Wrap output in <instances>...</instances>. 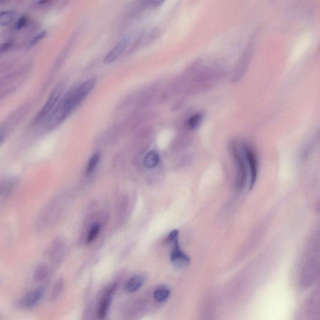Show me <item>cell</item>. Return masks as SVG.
<instances>
[{"mask_svg": "<svg viewBox=\"0 0 320 320\" xmlns=\"http://www.w3.org/2000/svg\"><path fill=\"white\" fill-rule=\"evenodd\" d=\"M96 84V78H92L68 91L46 118V130H53L60 126L93 90Z\"/></svg>", "mask_w": 320, "mask_h": 320, "instance_id": "cell-1", "label": "cell"}, {"mask_svg": "<svg viewBox=\"0 0 320 320\" xmlns=\"http://www.w3.org/2000/svg\"><path fill=\"white\" fill-rule=\"evenodd\" d=\"M232 155H233L237 173L236 185L240 190H242L246 184L247 179V161L245 155L243 157L236 144H233L231 146Z\"/></svg>", "mask_w": 320, "mask_h": 320, "instance_id": "cell-2", "label": "cell"}, {"mask_svg": "<svg viewBox=\"0 0 320 320\" xmlns=\"http://www.w3.org/2000/svg\"><path fill=\"white\" fill-rule=\"evenodd\" d=\"M63 91V87L61 85L57 86L55 89L52 91L50 93L49 97H48L45 104L44 105L42 109L35 117L34 122L35 124H38V123L44 121L50 113L52 112L53 109L56 107V105L58 104V100L61 97V93Z\"/></svg>", "mask_w": 320, "mask_h": 320, "instance_id": "cell-3", "label": "cell"}, {"mask_svg": "<svg viewBox=\"0 0 320 320\" xmlns=\"http://www.w3.org/2000/svg\"><path fill=\"white\" fill-rule=\"evenodd\" d=\"M172 243L173 248L171 254V262L175 268H185L190 264V258L182 251L179 246L178 238L173 241Z\"/></svg>", "mask_w": 320, "mask_h": 320, "instance_id": "cell-4", "label": "cell"}, {"mask_svg": "<svg viewBox=\"0 0 320 320\" xmlns=\"http://www.w3.org/2000/svg\"><path fill=\"white\" fill-rule=\"evenodd\" d=\"M131 43V38L129 36L124 37L120 39L112 49L105 57L104 62L105 64H110L119 58L128 48Z\"/></svg>", "mask_w": 320, "mask_h": 320, "instance_id": "cell-5", "label": "cell"}, {"mask_svg": "<svg viewBox=\"0 0 320 320\" xmlns=\"http://www.w3.org/2000/svg\"><path fill=\"white\" fill-rule=\"evenodd\" d=\"M243 152L247 163L249 164V171H250V188L255 185L256 177H257L258 162L257 159L254 151L248 144L243 146Z\"/></svg>", "mask_w": 320, "mask_h": 320, "instance_id": "cell-6", "label": "cell"}, {"mask_svg": "<svg viewBox=\"0 0 320 320\" xmlns=\"http://www.w3.org/2000/svg\"><path fill=\"white\" fill-rule=\"evenodd\" d=\"M116 290H117V285L113 284L109 287L103 297L98 311V317L100 319H104L108 314L109 305L112 301Z\"/></svg>", "mask_w": 320, "mask_h": 320, "instance_id": "cell-7", "label": "cell"}, {"mask_svg": "<svg viewBox=\"0 0 320 320\" xmlns=\"http://www.w3.org/2000/svg\"><path fill=\"white\" fill-rule=\"evenodd\" d=\"M44 293L43 288H39L30 291L25 296L23 300V304L25 308H32L36 305L42 299Z\"/></svg>", "mask_w": 320, "mask_h": 320, "instance_id": "cell-8", "label": "cell"}, {"mask_svg": "<svg viewBox=\"0 0 320 320\" xmlns=\"http://www.w3.org/2000/svg\"><path fill=\"white\" fill-rule=\"evenodd\" d=\"M145 278L143 275H136L130 278L125 284L126 292L132 293L139 290L143 285Z\"/></svg>", "mask_w": 320, "mask_h": 320, "instance_id": "cell-9", "label": "cell"}, {"mask_svg": "<svg viewBox=\"0 0 320 320\" xmlns=\"http://www.w3.org/2000/svg\"><path fill=\"white\" fill-rule=\"evenodd\" d=\"M171 294V291L167 286H161L157 288L153 293V297L159 302H165L168 299Z\"/></svg>", "mask_w": 320, "mask_h": 320, "instance_id": "cell-10", "label": "cell"}, {"mask_svg": "<svg viewBox=\"0 0 320 320\" xmlns=\"http://www.w3.org/2000/svg\"><path fill=\"white\" fill-rule=\"evenodd\" d=\"M160 162L159 153L155 151H151L146 155L144 159V165L148 168L156 167Z\"/></svg>", "mask_w": 320, "mask_h": 320, "instance_id": "cell-11", "label": "cell"}, {"mask_svg": "<svg viewBox=\"0 0 320 320\" xmlns=\"http://www.w3.org/2000/svg\"><path fill=\"white\" fill-rule=\"evenodd\" d=\"M100 159V155L99 153H95L89 159V162H88L86 173L87 175H90L93 171L95 170L96 166H97L98 162Z\"/></svg>", "mask_w": 320, "mask_h": 320, "instance_id": "cell-12", "label": "cell"}, {"mask_svg": "<svg viewBox=\"0 0 320 320\" xmlns=\"http://www.w3.org/2000/svg\"><path fill=\"white\" fill-rule=\"evenodd\" d=\"M15 15V13L13 11H5L1 12L0 15V25L2 26L9 25L14 18Z\"/></svg>", "mask_w": 320, "mask_h": 320, "instance_id": "cell-13", "label": "cell"}, {"mask_svg": "<svg viewBox=\"0 0 320 320\" xmlns=\"http://www.w3.org/2000/svg\"><path fill=\"white\" fill-rule=\"evenodd\" d=\"M202 115L200 113H196L192 116L188 121V126L190 130H194L198 128L202 121Z\"/></svg>", "mask_w": 320, "mask_h": 320, "instance_id": "cell-14", "label": "cell"}, {"mask_svg": "<svg viewBox=\"0 0 320 320\" xmlns=\"http://www.w3.org/2000/svg\"><path fill=\"white\" fill-rule=\"evenodd\" d=\"M100 225L98 223H95L92 226L91 229L89 230V234H88L87 243L90 244L97 237L98 234L100 231Z\"/></svg>", "mask_w": 320, "mask_h": 320, "instance_id": "cell-15", "label": "cell"}, {"mask_svg": "<svg viewBox=\"0 0 320 320\" xmlns=\"http://www.w3.org/2000/svg\"><path fill=\"white\" fill-rule=\"evenodd\" d=\"M47 32H46V31H43V32L39 33V34L36 35V36H35L34 38H33L32 40H31L30 42V46L32 47V46L36 45V44L40 42V41L42 40L43 39L45 38V37L47 36Z\"/></svg>", "mask_w": 320, "mask_h": 320, "instance_id": "cell-16", "label": "cell"}, {"mask_svg": "<svg viewBox=\"0 0 320 320\" xmlns=\"http://www.w3.org/2000/svg\"><path fill=\"white\" fill-rule=\"evenodd\" d=\"M28 19L26 16H22L19 18L17 23V28L18 30L22 29L23 27L27 25Z\"/></svg>", "mask_w": 320, "mask_h": 320, "instance_id": "cell-17", "label": "cell"}, {"mask_svg": "<svg viewBox=\"0 0 320 320\" xmlns=\"http://www.w3.org/2000/svg\"><path fill=\"white\" fill-rule=\"evenodd\" d=\"M166 0H147L149 7L157 8L161 6Z\"/></svg>", "mask_w": 320, "mask_h": 320, "instance_id": "cell-18", "label": "cell"}, {"mask_svg": "<svg viewBox=\"0 0 320 320\" xmlns=\"http://www.w3.org/2000/svg\"><path fill=\"white\" fill-rule=\"evenodd\" d=\"M47 275V269L45 267H40L37 269L36 277L38 280H41L42 278H45Z\"/></svg>", "mask_w": 320, "mask_h": 320, "instance_id": "cell-19", "label": "cell"}, {"mask_svg": "<svg viewBox=\"0 0 320 320\" xmlns=\"http://www.w3.org/2000/svg\"><path fill=\"white\" fill-rule=\"evenodd\" d=\"M178 230H173V231L169 234L168 237L167 238L168 242H173V241L176 240L177 238H178Z\"/></svg>", "mask_w": 320, "mask_h": 320, "instance_id": "cell-20", "label": "cell"}, {"mask_svg": "<svg viewBox=\"0 0 320 320\" xmlns=\"http://www.w3.org/2000/svg\"><path fill=\"white\" fill-rule=\"evenodd\" d=\"M13 45V41L12 40L8 41L2 45L1 47V52H4L7 51Z\"/></svg>", "mask_w": 320, "mask_h": 320, "instance_id": "cell-21", "label": "cell"}, {"mask_svg": "<svg viewBox=\"0 0 320 320\" xmlns=\"http://www.w3.org/2000/svg\"><path fill=\"white\" fill-rule=\"evenodd\" d=\"M62 285L63 284L60 283V284H58V286H56L55 290H54V293L53 296H54V297H56L57 294H59V293H60V290H61V286H62Z\"/></svg>", "mask_w": 320, "mask_h": 320, "instance_id": "cell-22", "label": "cell"}, {"mask_svg": "<svg viewBox=\"0 0 320 320\" xmlns=\"http://www.w3.org/2000/svg\"><path fill=\"white\" fill-rule=\"evenodd\" d=\"M49 1L50 0H40V1L38 2V3L39 4H47Z\"/></svg>", "mask_w": 320, "mask_h": 320, "instance_id": "cell-23", "label": "cell"}]
</instances>
